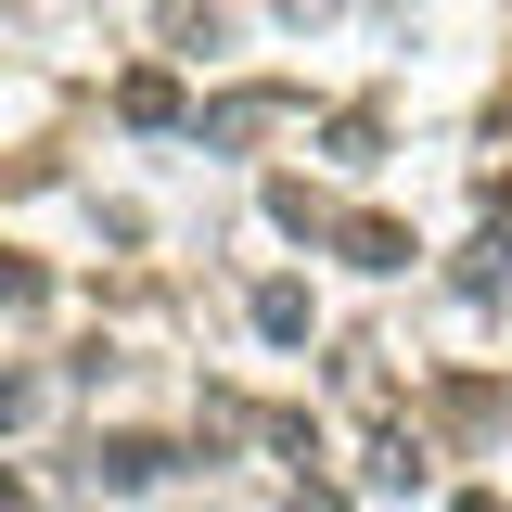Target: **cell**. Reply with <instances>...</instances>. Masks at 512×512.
<instances>
[{
  "instance_id": "obj_5",
  "label": "cell",
  "mask_w": 512,
  "mask_h": 512,
  "mask_svg": "<svg viewBox=\"0 0 512 512\" xmlns=\"http://www.w3.org/2000/svg\"><path fill=\"white\" fill-rule=\"evenodd\" d=\"M0 512H26V474H0Z\"/></svg>"
},
{
  "instance_id": "obj_1",
  "label": "cell",
  "mask_w": 512,
  "mask_h": 512,
  "mask_svg": "<svg viewBox=\"0 0 512 512\" xmlns=\"http://www.w3.org/2000/svg\"><path fill=\"white\" fill-rule=\"evenodd\" d=\"M295 116V90H231L218 116H205V141H256V128H282Z\"/></svg>"
},
{
  "instance_id": "obj_4",
  "label": "cell",
  "mask_w": 512,
  "mask_h": 512,
  "mask_svg": "<svg viewBox=\"0 0 512 512\" xmlns=\"http://www.w3.org/2000/svg\"><path fill=\"white\" fill-rule=\"evenodd\" d=\"M282 512H346V500H333V487H295V500H282Z\"/></svg>"
},
{
  "instance_id": "obj_2",
  "label": "cell",
  "mask_w": 512,
  "mask_h": 512,
  "mask_svg": "<svg viewBox=\"0 0 512 512\" xmlns=\"http://www.w3.org/2000/svg\"><path fill=\"white\" fill-rule=\"evenodd\" d=\"M346 256H359V269H397L410 231H397V218H346Z\"/></svg>"
},
{
  "instance_id": "obj_3",
  "label": "cell",
  "mask_w": 512,
  "mask_h": 512,
  "mask_svg": "<svg viewBox=\"0 0 512 512\" xmlns=\"http://www.w3.org/2000/svg\"><path fill=\"white\" fill-rule=\"evenodd\" d=\"M256 333H282V346H295V333H308V282H269V295H256Z\"/></svg>"
}]
</instances>
